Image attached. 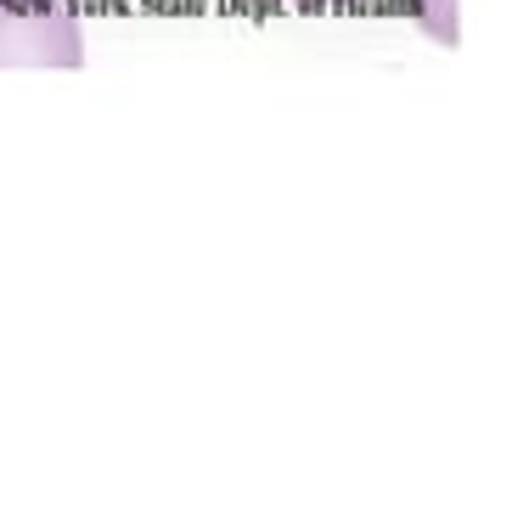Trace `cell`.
Listing matches in <instances>:
<instances>
[{"label":"cell","mask_w":512,"mask_h":506,"mask_svg":"<svg viewBox=\"0 0 512 506\" xmlns=\"http://www.w3.org/2000/svg\"><path fill=\"white\" fill-rule=\"evenodd\" d=\"M0 68H85L74 0H0Z\"/></svg>","instance_id":"1"},{"label":"cell","mask_w":512,"mask_h":506,"mask_svg":"<svg viewBox=\"0 0 512 506\" xmlns=\"http://www.w3.org/2000/svg\"><path fill=\"white\" fill-rule=\"evenodd\" d=\"M417 6V17H422V29H428V40L434 45H462V29H456V0H411Z\"/></svg>","instance_id":"2"}]
</instances>
